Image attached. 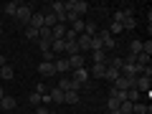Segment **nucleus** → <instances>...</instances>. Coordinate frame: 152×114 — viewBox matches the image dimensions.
Segmentation results:
<instances>
[{
    "label": "nucleus",
    "instance_id": "27",
    "mask_svg": "<svg viewBox=\"0 0 152 114\" xmlns=\"http://www.w3.org/2000/svg\"><path fill=\"white\" fill-rule=\"evenodd\" d=\"M107 109H109V112H114V109H119V99L109 96V99H107Z\"/></svg>",
    "mask_w": 152,
    "mask_h": 114
},
{
    "label": "nucleus",
    "instance_id": "18",
    "mask_svg": "<svg viewBox=\"0 0 152 114\" xmlns=\"http://www.w3.org/2000/svg\"><path fill=\"white\" fill-rule=\"evenodd\" d=\"M132 114H152V112H150V107H147V104L134 102V104H132Z\"/></svg>",
    "mask_w": 152,
    "mask_h": 114
},
{
    "label": "nucleus",
    "instance_id": "5",
    "mask_svg": "<svg viewBox=\"0 0 152 114\" xmlns=\"http://www.w3.org/2000/svg\"><path fill=\"white\" fill-rule=\"evenodd\" d=\"M150 86H152V79H150V76H137V79H134V89H137V91H150Z\"/></svg>",
    "mask_w": 152,
    "mask_h": 114
},
{
    "label": "nucleus",
    "instance_id": "2",
    "mask_svg": "<svg viewBox=\"0 0 152 114\" xmlns=\"http://www.w3.org/2000/svg\"><path fill=\"white\" fill-rule=\"evenodd\" d=\"M96 36L102 38V46H104V51H112L114 46H117V38H114L112 33L107 31V28H104V31H96Z\"/></svg>",
    "mask_w": 152,
    "mask_h": 114
},
{
    "label": "nucleus",
    "instance_id": "22",
    "mask_svg": "<svg viewBox=\"0 0 152 114\" xmlns=\"http://www.w3.org/2000/svg\"><path fill=\"white\" fill-rule=\"evenodd\" d=\"M71 26H74V28H71V31H74L76 36H81V33H84V26H86V23H84L81 18H79V20H74V23H71Z\"/></svg>",
    "mask_w": 152,
    "mask_h": 114
},
{
    "label": "nucleus",
    "instance_id": "14",
    "mask_svg": "<svg viewBox=\"0 0 152 114\" xmlns=\"http://www.w3.org/2000/svg\"><path fill=\"white\" fill-rule=\"evenodd\" d=\"M119 76H122V71H119V69H112V66H107V71H104V79H107V81H112V84H114Z\"/></svg>",
    "mask_w": 152,
    "mask_h": 114
},
{
    "label": "nucleus",
    "instance_id": "29",
    "mask_svg": "<svg viewBox=\"0 0 152 114\" xmlns=\"http://www.w3.org/2000/svg\"><path fill=\"white\" fill-rule=\"evenodd\" d=\"M119 112L122 114H132V102H122L119 104Z\"/></svg>",
    "mask_w": 152,
    "mask_h": 114
},
{
    "label": "nucleus",
    "instance_id": "12",
    "mask_svg": "<svg viewBox=\"0 0 152 114\" xmlns=\"http://www.w3.org/2000/svg\"><path fill=\"white\" fill-rule=\"evenodd\" d=\"M66 23H56L53 28H51V33H53V38H58V41H64V36H66Z\"/></svg>",
    "mask_w": 152,
    "mask_h": 114
},
{
    "label": "nucleus",
    "instance_id": "28",
    "mask_svg": "<svg viewBox=\"0 0 152 114\" xmlns=\"http://www.w3.org/2000/svg\"><path fill=\"white\" fill-rule=\"evenodd\" d=\"M28 102H31L33 107H41V94H38V91H33L31 96H28Z\"/></svg>",
    "mask_w": 152,
    "mask_h": 114
},
{
    "label": "nucleus",
    "instance_id": "21",
    "mask_svg": "<svg viewBox=\"0 0 152 114\" xmlns=\"http://www.w3.org/2000/svg\"><path fill=\"white\" fill-rule=\"evenodd\" d=\"M94 53V64H107V51H91Z\"/></svg>",
    "mask_w": 152,
    "mask_h": 114
},
{
    "label": "nucleus",
    "instance_id": "1",
    "mask_svg": "<svg viewBox=\"0 0 152 114\" xmlns=\"http://www.w3.org/2000/svg\"><path fill=\"white\" fill-rule=\"evenodd\" d=\"M64 5H66V10H71L76 18H81L84 13L89 10V3H86V0H69V3H64Z\"/></svg>",
    "mask_w": 152,
    "mask_h": 114
},
{
    "label": "nucleus",
    "instance_id": "11",
    "mask_svg": "<svg viewBox=\"0 0 152 114\" xmlns=\"http://www.w3.org/2000/svg\"><path fill=\"white\" fill-rule=\"evenodd\" d=\"M56 23H58V18H56L48 8H46V10H43V28H53Z\"/></svg>",
    "mask_w": 152,
    "mask_h": 114
},
{
    "label": "nucleus",
    "instance_id": "24",
    "mask_svg": "<svg viewBox=\"0 0 152 114\" xmlns=\"http://www.w3.org/2000/svg\"><path fill=\"white\" fill-rule=\"evenodd\" d=\"M89 48H91V51H104L102 38H99V36H94V38H91V46H89Z\"/></svg>",
    "mask_w": 152,
    "mask_h": 114
},
{
    "label": "nucleus",
    "instance_id": "16",
    "mask_svg": "<svg viewBox=\"0 0 152 114\" xmlns=\"http://www.w3.org/2000/svg\"><path fill=\"white\" fill-rule=\"evenodd\" d=\"M104 71H107V64H94L89 76H96V79H104Z\"/></svg>",
    "mask_w": 152,
    "mask_h": 114
},
{
    "label": "nucleus",
    "instance_id": "20",
    "mask_svg": "<svg viewBox=\"0 0 152 114\" xmlns=\"http://www.w3.org/2000/svg\"><path fill=\"white\" fill-rule=\"evenodd\" d=\"M0 76H3L5 81H13V76H15V74H13V69L5 64V66H0Z\"/></svg>",
    "mask_w": 152,
    "mask_h": 114
},
{
    "label": "nucleus",
    "instance_id": "4",
    "mask_svg": "<svg viewBox=\"0 0 152 114\" xmlns=\"http://www.w3.org/2000/svg\"><path fill=\"white\" fill-rule=\"evenodd\" d=\"M58 89H61V91H81V86H79V84L74 81V79H66V76H61Z\"/></svg>",
    "mask_w": 152,
    "mask_h": 114
},
{
    "label": "nucleus",
    "instance_id": "35",
    "mask_svg": "<svg viewBox=\"0 0 152 114\" xmlns=\"http://www.w3.org/2000/svg\"><path fill=\"white\" fill-rule=\"evenodd\" d=\"M0 28H3V20H0Z\"/></svg>",
    "mask_w": 152,
    "mask_h": 114
},
{
    "label": "nucleus",
    "instance_id": "13",
    "mask_svg": "<svg viewBox=\"0 0 152 114\" xmlns=\"http://www.w3.org/2000/svg\"><path fill=\"white\" fill-rule=\"evenodd\" d=\"M31 28H36V31H41L43 28V13H33L31 15V23H28Z\"/></svg>",
    "mask_w": 152,
    "mask_h": 114
},
{
    "label": "nucleus",
    "instance_id": "26",
    "mask_svg": "<svg viewBox=\"0 0 152 114\" xmlns=\"http://www.w3.org/2000/svg\"><path fill=\"white\" fill-rule=\"evenodd\" d=\"M137 99H140V91H137V89H127V102H132V104H134Z\"/></svg>",
    "mask_w": 152,
    "mask_h": 114
},
{
    "label": "nucleus",
    "instance_id": "33",
    "mask_svg": "<svg viewBox=\"0 0 152 114\" xmlns=\"http://www.w3.org/2000/svg\"><path fill=\"white\" fill-rule=\"evenodd\" d=\"M3 96H5V91H3V89H0V99H3Z\"/></svg>",
    "mask_w": 152,
    "mask_h": 114
},
{
    "label": "nucleus",
    "instance_id": "19",
    "mask_svg": "<svg viewBox=\"0 0 152 114\" xmlns=\"http://www.w3.org/2000/svg\"><path fill=\"white\" fill-rule=\"evenodd\" d=\"M18 8H20V3H5V15H10V18H15V13H18Z\"/></svg>",
    "mask_w": 152,
    "mask_h": 114
},
{
    "label": "nucleus",
    "instance_id": "9",
    "mask_svg": "<svg viewBox=\"0 0 152 114\" xmlns=\"http://www.w3.org/2000/svg\"><path fill=\"white\" fill-rule=\"evenodd\" d=\"M38 74H41V76H53L56 69H53L51 61H41V64H38Z\"/></svg>",
    "mask_w": 152,
    "mask_h": 114
},
{
    "label": "nucleus",
    "instance_id": "25",
    "mask_svg": "<svg viewBox=\"0 0 152 114\" xmlns=\"http://www.w3.org/2000/svg\"><path fill=\"white\" fill-rule=\"evenodd\" d=\"M26 38H28V41H38V31L31 28V26H26Z\"/></svg>",
    "mask_w": 152,
    "mask_h": 114
},
{
    "label": "nucleus",
    "instance_id": "7",
    "mask_svg": "<svg viewBox=\"0 0 152 114\" xmlns=\"http://www.w3.org/2000/svg\"><path fill=\"white\" fill-rule=\"evenodd\" d=\"M69 66H71V71H76V69H84V66H86V58H84V53H76V56H71V58H69Z\"/></svg>",
    "mask_w": 152,
    "mask_h": 114
},
{
    "label": "nucleus",
    "instance_id": "8",
    "mask_svg": "<svg viewBox=\"0 0 152 114\" xmlns=\"http://www.w3.org/2000/svg\"><path fill=\"white\" fill-rule=\"evenodd\" d=\"M53 69H56V74H69V71H71V66H69V58H56L53 61Z\"/></svg>",
    "mask_w": 152,
    "mask_h": 114
},
{
    "label": "nucleus",
    "instance_id": "3",
    "mask_svg": "<svg viewBox=\"0 0 152 114\" xmlns=\"http://www.w3.org/2000/svg\"><path fill=\"white\" fill-rule=\"evenodd\" d=\"M31 15H33L31 5H26V3H20V8H18V13H15V20H20L23 26H28V23H31Z\"/></svg>",
    "mask_w": 152,
    "mask_h": 114
},
{
    "label": "nucleus",
    "instance_id": "17",
    "mask_svg": "<svg viewBox=\"0 0 152 114\" xmlns=\"http://www.w3.org/2000/svg\"><path fill=\"white\" fill-rule=\"evenodd\" d=\"M79 102H81L79 91H64V104H79Z\"/></svg>",
    "mask_w": 152,
    "mask_h": 114
},
{
    "label": "nucleus",
    "instance_id": "6",
    "mask_svg": "<svg viewBox=\"0 0 152 114\" xmlns=\"http://www.w3.org/2000/svg\"><path fill=\"white\" fill-rule=\"evenodd\" d=\"M71 79H74V81L79 84V86H81V89H84V84L89 81V69H76V71H74V76H71Z\"/></svg>",
    "mask_w": 152,
    "mask_h": 114
},
{
    "label": "nucleus",
    "instance_id": "31",
    "mask_svg": "<svg viewBox=\"0 0 152 114\" xmlns=\"http://www.w3.org/2000/svg\"><path fill=\"white\" fill-rule=\"evenodd\" d=\"M0 66H5V56H0Z\"/></svg>",
    "mask_w": 152,
    "mask_h": 114
},
{
    "label": "nucleus",
    "instance_id": "30",
    "mask_svg": "<svg viewBox=\"0 0 152 114\" xmlns=\"http://www.w3.org/2000/svg\"><path fill=\"white\" fill-rule=\"evenodd\" d=\"M48 112H51V109H46V107H43V104H41V107H38V109H36V114H48Z\"/></svg>",
    "mask_w": 152,
    "mask_h": 114
},
{
    "label": "nucleus",
    "instance_id": "32",
    "mask_svg": "<svg viewBox=\"0 0 152 114\" xmlns=\"http://www.w3.org/2000/svg\"><path fill=\"white\" fill-rule=\"evenodd\" d=\"M109 114H122V112H119V109H114V112H109Z\"/></svg>",
    "mask_w": 152,
    "mask_h": 114
},
{
    "label": "nucleus",
    "instance_id": "15",
    "mask_svg": "<svg viewBox=\"0 0 152 114\" xmlns=\"http://www.w3.org/2000/svg\"><path fill=\"white\" fill-rule=\"evenodd\" d=\"M48 96H51V104H64V91H61L58 86H56V89H51V91H48Z\"/></svg>",
    "mask_w": 152,
    "mask_h": 114
},
{
    "label": "nucleus",
    "instance_id": "34",
    "mask_svg": "<svg viewBox=\"0 0 152 114\" xmlns=\"http://www.w3.org/2000/svg\"><path fill=\"white\" fill-rule=\"evenodd\" d=\"M48 114H58V112H53V109H51V112H48Z\"/></svg>",
    "mask_w": 152,
    "mask_h": 114
},
{
    "label": "nucleus",
    "instance_id": "10",
    "mask_svg": "<svg viewBox=\"0 0 152 114\" xmlns=\"http://www.w3.org/2000/svg\"><path fill=\"white\" fill-rule=\"evenodd\" d=\"M15 107H18L15 96H3V99H0V109H5V112H13Z\"/></svg>",
    "mask_w": 152,
    "mask_h": 114
},
{
    "label": "nucleus",
    "instance_id": "23",
    "mask_svg": "<svg viewBox=\"0 0 152 114\" xmlns=\"http://www.w3.org/2000/svg\"><path fill=\"white\" fill-rule=\"evenodd\" d=\"M129 53H132V56L142 53V41H132V43H129Z\"/></svg>",
    "mask_w": 152,
    "mask_h": 114
}]
</instances>
